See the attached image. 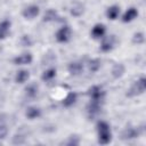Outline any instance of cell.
<instances>
[{
    "label": "cell",
    "instance_id": "6da1fadb",
    "mask_svg": "<svg viewBox=\"0 0 146 146\" xmlns=\"http://www.w3.org/2000/svg\"><path fill=\"white\" fill-rule=\"evenodd\" d=\"M97 136H98V143L102 145H107L112 140V131L111 127L106 121H98L97 125Z\"/></svg>",
    "mask_w": 146,
    "mask_h": 146
},
{
    "label": "cell",
    "instance_id": "7a4b0ae2",
    "mask_svg": "<svg viewBox=\"0 0 146 146\" xmlns=\"http://www.w3.org/2000/svg\"><path fill=\"white\" fill-rule=\"evenodd\" d=\"M55 38L56 40L59 42V43H66L71 40L72 38V30L68 25H64L62 26L60 29L57 30L56 34H55Z\"/></svg>",
    "mask_w": 146,
    "mask_h": 146
},
{
    "label": "cell",
    "instance_id": "3957f363",
    "mask_svg": "<svg viewBox=\"0 0 146 146\" xmlns=\"http://www.w3.org/2000/svg\"><path fill=\"white\" fill-rule=\"evenodd\" d=\"M145 89H146V80H145V78H140L137 81H135V83L131 86L128 95L129 96H138V95L144 94Z\"/></svg>",
    "mask_w": 146,
    "mask_h": 146
},
{
    "label": "cell",
    "instance_id": "277c9868",
    "mask_svg": "<svg viewBox=\"0 0 146 146\" xmlns=\"http://www.w3.org/2000/svg\"><path fill=\"white\" fill-rule=\"evenodd\" d=\"M88 96L90 100H96V102H102L105 96V91L103 90L102 87L99 86H92L88 90Z\"/></svg>",
    "mask_w": 146,
    "mask_h": 146
},
{
    "label": "cell",
    "instance_id": "5b68a950",
    "mask_svg": "<svg viewBox=\"0 0 146 146\" xmlns=\"http://www.w3.org/2000/svg\"><path fill=\"white\" fill-rule=\"evenodd\" d=\"M40 14V8L36 5H30L25 7L22 11V15L25 19H34Z\"/></svg>",
    "mask_w": 146,
    "mask_h": 146
},
{
    "label": "cell",
    "instance_id": "8992f818",
    "mask_svg": "<svg viewBox=\"0 0 146 146\" xmlns=\"http://www.w3.org/2000/svg\"><path fill=\"white\" fill-rule=\"evenodd\" d=\"M90 34H91V38H94L96 40L97 39H103L106 34V26L102 23H98V24L94 25V27L91 29Z\"/></svg>",
    "mask_w": 146,
    "mask_h": 146
},
{
    "label": "cell",
    "instance_id": "52a82bcc",
    "mask_svg": "<svg viewBox=\"0 0 146 146\" xmlns=\"http://www.w3.org/2000/svg\"><path fill=\"white\" fill-rule=\"evenodd\" d=\"M33 60V56L30 52H23L14 58V64L15 65H29Z\"/></svg>",
    "mask_w": 146,
    "mask_h": 146
},
{
    "label": "cell",
    "instance_id": "ba28073f",
    "mask_svg": "<svg viewBox=\"0 0 146 146\" xmlns=\"http://www.w3.org/2000/svg\"><path fill=\"white\" fill-rule=\"evenodd\" d=\"M137 16H138V10H137L135 7H130V8H128V9L124 11V14L122 15V22H123V23H130V22H132L133 19H136Z\"/></svg>",
    "mask_w": 146,
    "mask_h": 146
},
{
    "label": "cell",
    "instance_id": "9c48e42d",
    "mask_svg": "<svg viewBox=\"0 0 146 146\" xmlns=\"http://www.w3.org/2000/svg\"><path fill=\"white\" fill-rule=\"evenodd\" d=\"M114 47V38L113 36H108V38H103V41L100 42V47L99 49L103 52H108L113 49Z\"/></svg>",
    "mask_w": 146,
    "mask_h": 146
},
{
    "label": "cell",
    "instance_id": "30bf717a",
    "mask_svg": "<svg viewBox=\"0 0 146 146\" xmlns=\"http://www.w3.org/2000/svg\"><path fill=\"white\" fill-rule=\"evenodd\" d=\"M40 115H41V110L36 106H30L25 111V116L29 120H35V119L40 117Z\"/></svg>",
    "mask_w": 146,
    "mask_h": 146
},
{
    "label": "cell",
    "instance_id": "8fae6325",
    "mask_svg": "<svg viewBox=\"0 0 146 146\" xmlns=\"http://www.w3.org/2000/svg\"><path fill=\"white\" fill-rule=\"evenodd\" d=\"M10 26H11V23L8 19H3L0 22V40L7 38L10 31Z\"/></svg>",
    "mask_w": 146,
    "mask_h": 146
},
{
    "label": "cell",
    "instance_id": "7c38bea8",
    "mask_svg": "<svg viewBox=\"0 0 146 146\" xmlns=\"http://www.w3.org/2000/svg\"><path fill=\"white\" fill-rule=\"evenodd\" d=\"M120 15V7L116 6V5H113V6H110L107 9H106V17L111 21H115Z\"/></svg>",
    "mask_w": 146,
    "mask_h": 146
},
{
    "label": "cell",
    "instance_id": "4fadbf2b",
    "mask_svg": "<svg viewBox=\"0 0 146 146\" xmlns=\"http://www.w3.org/2000/svg\"><path fill=\"white\" fill-rule=\"evenodd\" d=\"M68 72L72 75H80L83 71V65L80 62H72L68 64Z\"/></svg>",
    "mask_w": 146,
    "mask_h": 146
},
{
    "label": "cell",
    "instance_id": "5bb4252c",
    "mask_svg": "<svg viewBox=\"0 0 146 146\" xmlns=\"http://www.w3.org/2000/svg\"><path fill=\"white\" fill-rule=\"evenodd\" d=\"M29 78H30V72L27 70H19L15 75V82L23 84L29 80Z\"/></svg>",
    "mask_w": 146,
    "mask_h": 146
},
{
    "label": "cell",
    "instance_id": "9a60e30c",
    "mask_svg": "<svg viewBox=\"0 0 146 146\" xmlns=\"http://www.w3.org/2000/svg\"><path fill=\"white\" fill-rule=\"evenodd\" d=\"M76 99H78V94L74 92V91H71V92H68V94L66 95V97L63 99L62 104H63V106H65V107H71L72 105L75 104Z\"/></svg>",
    "mask_w": 146,
    "mask_h": 146
},
{
    "label": "cell",
    "instance_id": "2e32d148",
    "mask_svg": "<svg viewBox=\"0 0 146 146\" xmlns=\"http://www.w3.org/2000/svg\"><path fill=\"white\" fill-rule=\"evenodd\" d=\"M102 106H100V102H96V100H90V103L87 106V112L89 113V115H96L99 113Z\"/></svg>",
    "mask_w": 146,
    "mask_h": 146
},
{
    "label": "cell",
    "instance_id": "e0dca14e",
    "mask_svg": "<svg viewBox=\"0 0 146 146\" xmlns=\"http://www.w3.org/2000/svg\"><path fill=\"white\" fill-rule=\"evenodd\" d=\"M56 74H57L56 68L50 67V68L46 70V71L42 73V75H41V80H42V81H51V80L56 76Z\"/></svg>",
    "mask_w": 146,
    "mask_h": 146
},
{
    "label": "cell",
    "instance_id": "ac0fdd59",
    "mask_svg": "<svg viewBox=\"0 0 146 146\" xmlns=\"http://www.w3.org/2000/svg\"><path fill=\"white\" fill-rule=\"evenodd\" d=\"M38 90H39L38 86L34 83H31L25 88V95L27 97H35L38 95Z\"/></svg>",
    "mask_w": 146,
    "mask_h": 146
},
{
    "label": "cell",
    "instance_id": "d6986e66",
    "mask_svg": "<svg viewBox=\"0 0 146 146\" xmlns=\"http://www.w3.org/2000/svg\"><path fill=\"white\" fill-rule=\"evenodd\" d=\"M138 136V131L135 128H127L123 132H122V138L124 139H131V138H136Z\"/></svg>",
    "mask_w": 146,
    "mask_h": 146
},
{
    "label": "cell",
    "instance_id": "ffe728a7",
    "mask_svg": "<svg viewBox=\"0 0 146 146\" xmlns=\"http://www.w3.org/2000/svg\"><path fill=\"white\" fill-rule=\"evenodd\" d=\"M88 67H89V71H90V72H92V73L97 72V71L99 70V67H100V60L97 59V58H94V59L89 60Z\"/></svg>",
    "mask_w": 146,
    "mask_h": 146
},
{
    "label": "cell",
    "instance_id": "44dd1931",
    "mask_svg": "<svg viewBox=\"0 0 146 146\" xmlns=\"http://www.w3.org/2000/svg\"><path fill=\"white\" fill-rule=\"evenodd\" d=\"M56 18H57V13L55 10H52V9L47 10L46 14H44V16H43V21L44 22H52Z\"/></svg>",
    "mask_w": 146,
    "mask_h": 146
},
{
    "label": "cell",
    "instance_id": "7402d4cb",
    "mask_svg": "<svg viewBox=\"0 0 146 146\" xmlns=\"http://www.w3.org/2000/svg\"><path fill=\"white\" fill-rule=\"evenodd\" d=\"M8 132H9V130H8L7 125L0 124V139H5L8 135Z\"/></svg>",
    "mask_w": 146,
    "mask_h": 146
},
{
    "label": "cell",
    "instance_id": "603a6c76",
    "mask_svg": "<svg viewBox=\"0 0 146 146\" xmlns=\"http://www.w3.org/2000/svg\"><path fill=\"white\" fill-rule=\"evenodd\" d=\"M119 67H120V65H116V66H115V68L113 70V75H114L115 78L121 76V75L123 74V72H124V67H123V66L121 67V70H119Z\"/></svg>",
    "mask_w": 146,
    "mask_h": 146
},
{
    "label": "cell",
    "instance_id": "cb8c5ba5",
    "mask_svg": "<svg viewBox=\"0 0 146 146\" xmlns=\"http://www.w3.org/2000/svg\"><path fill=\"white\" fill-rule=\"evenodd\" d=\"M143 41H144V34L143 33H136L135 36H133V42L141 43Z\"/></svg>",
    "mask_w": 146,
    "mask_h": 146
}]
</instances>
